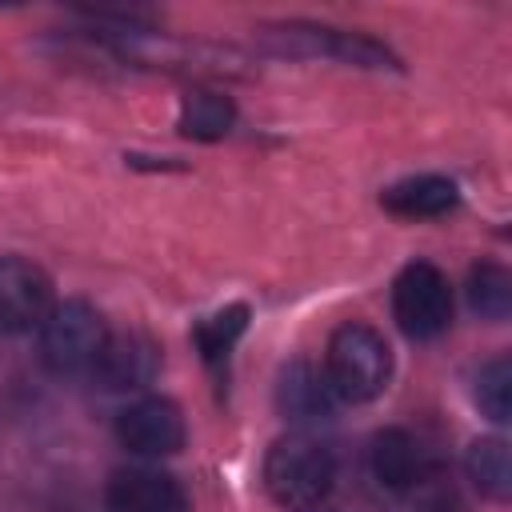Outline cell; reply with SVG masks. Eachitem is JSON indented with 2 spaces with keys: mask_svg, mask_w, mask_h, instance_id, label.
<instances>
[{
  "mask_svg": "<svg viewBox=\"0 0 512 512\" xmlns=\"http://www.w3.org/2000/svg\"><path fill=\"white\" fill-rule=\"evenodd\" d=\"M332 480H336L332 452L304 432L280 436L264 456V488L288 512L320 508V500L332 492Z\"/></svg>",
  "mask_w": 512,
  "mask_h": 512,
  "instance_id": "obj_1",
  "label": "cell"
},
{
  "mask_svg": "<svg viewBox=\"0 0 512 512\" xmlns=\"http://www.w3.org/2000/svg\"><path fill=\"white\" fill-rule=\"evenodd\" d=\"M324 376L340 400H352V404L376 400L392 376V348L368 324H340L328 340Z\"/></svg>",
  "mask_w": 512,
  "mask_h": 512,
  "instance_id": "obj_2",
  "label": "cell"
},
{
  "mask_svg": "<svg viewBox=\"0 0 512 512\" xmlns=\"http://www.w3.org/2000/svg\"><path fill=\"white\" fill-rule=\"evenodd\" d=\"M104 340H108V328H104L100 312L84 300L56 304L40 324V356L60 376L92 372Z\"/></svg>",
  "mask_w": 512,
  "mask_h": 512,
  "instance_id": "obj_3",
  "label": "cell"
},
{
  "mask_svg": "<svg viewBox=\"0 0 512 512\" xmlns=\"http://www.w3.org/2000/svg\"><path fill=\"white\" fill-rule=\"evenodd\" d=\"M392 316L404 328V336H412V340L440 336L448 328V320H452L448 276L428 260L408 264L392 284Z\"/></svg>",
  "mask_w": 512,
  "mask_h": 512,
  "instance_id": "obj_4",
  "label": "cell"
},
{
  "mask_svg": "<svg viewBox=\"0 0 512 512\" xmlns=\"http://www.w3.org/2000/svg\"><path fill=\"white\" fill-rule=\"evenodd\" d=\"M116 436L136 456H172L184 448V416L172 400L148 396L120 412Z\"/></svg>",
  "mask_w": 512,
  "mask_h": 512,
  "instance_id": "obj_5",
  "label": "cell"
},
{
  "mask_svg": "<svg viewBox=\"0 0 512 512\" xmlns=\"http://www.w3.org/2000/svg\"><path fill=\"white\" fill-rule=\"evenodd\" d=\"M48 312H52L48 276L20 256H4L0 260V332H28L32 324H44Z\"/></svg>",
  "mask_w": 512,
  "mask_h": 512,
  "instance_id": "obj_6",
  "label": "cell"
},
{
  "mask_svg": "<svg viewBox=\"0 0 512 512\" xmlns=\"http://www.w3.org/2000/svg\"><path fill=\"white\" fill-rule=\"evenodd\" d=\"M156 372H160V348L144 332L108 336L100 356H96V364H92V376L108 392H136V388L152 384Z\"/></svg>",
  "mask_w": 512,
  "mask_h": 512,
  "instance_id": "obj_7",
  "label": "cell"
},
{
  "mask_svg": "<svg viewBox=\"0 0 512 512\" xmlns=\"http://www.w3.org/2000/svg\"><path fill=\"white\" fill-rule=\"evenodd\" d=\"M336 400L340 396L332 392L328 376L316 364H308V360H292L276 376V408H280L284 420H296V424L332 420Z\"/></svg>",
  "mask_w": 512,
  "mask_h": 512,
  "instance_id": "obj_8",
  "label": "cell"
},
{
  "mask_svg": "<svg viewBox=\"0 0 512 512\" xmlns=\"http://www.w3.org/2000/svg\"><path fill=\"white\" fill-rule=\"evenodd\" d=\"M112 512H188L184 488L160 468H120L108 480Z\"/></svg>",
  "mask_w": 512,
  "mask_h": 512,
  "instance_id": "obj_9",
  "label": "cell"
},
{
  "mask_svg": "<svg viewBox=\"0 0 512 512\" xmlns=\"http://www.w3.org/2000/svg\"><path fill=\"white\" fill-rule=\"evenodd\" d=\"M460 200L456 184L444 180V176H408V180H396L384 188L380 204L396 216H408V220H428V216H444L452 212Z\"/></svg>",
  "mask_w": 512,
  "mask_h": 512,
  "instance_id": "obj_10",
  "label": "cell"
},
{
  "mask_svg": "<svg viewBox=\"0 0 512 512\" xmlns=\"http://www.w3.org/2000/svg\"><path fill=\"white\" fill-rule=\"evenodd\" d=\"M236 120V108L224 92H212V88H192L184 100H180V112H176V128L192 140H220Z\"/></svg>",
  "mask_w": 512,
  "mask_h": 512,
  "instance_id": "obj_11",
  "label": "cell"
},
{
  "mask_svg": "<svg viewBox=\"0 0 512 512\" xmlns=\"http://www.w3.org/2000/svg\"><path fill=\"white\" fill-rule=\"evenodd\" d=\"M424 464H428V460H424L420 444H416L408 432H400V428H388V432H380V436L372 440V472H376V480H380L384 488H392V492H400Z\"/></svg>",
  "mask_w": 512,
  "mask_h": 512,
  "instance_id": "obj_12",
  "label": "cell"
},
{
  "mask_svg": "<svg viewBox=\"0 0 512 512\" xmlns=\"http://www.w3.org/2000/svg\"><path fill=\"white\" fill-rule=\"evenodd\" d=\"M464 468H468V480L496 504H504L512 496V464H508V444L500 436H480L468 444V456H464Z\"/></svg>",
  "mask_w": 512,
  "mask_h": 512,
  "instance_id": "obj_13",
  "label": "cell"
},
{
  "mask_svg": "<svg viewBox=\"0 0 512 512\" xmlns=\"http://www.w3.org/2000/svg\"><path fill=\"white\" fill-rule=\"evenodd\" d=\"M400 496L408 500L412 512H468V500L460 492V484L452 480L448 468H440L436 460H428L404 488Z\"/></svg>",
  "mask_w": 512,
  "mask_h": 512,
  "instance_id": "obj_14",
  "label": "cell"
},
{
  "mask_svg": "<svg viewBox=\"0 0 512 512\" xmlns=\"http://www.w3.org/2000/svg\"><path fill=\"white\" fill-rule=\"evenodd\" d=\"M468 304L484 320L500 324L512 312V276L500 264H476L468 272Z\"/></svg>",
  "mask_w": 512,
  "mask_h": 512,
  "instance_id": "obj_15",
  "label": "cell"
},
{
  "mask_svg": "<svg viewBox=\"0 0 512 512\" xmlns=\"http://www.w3.org/2000/svg\"><path fill=\"white\" fill-rule=\"evenodd\" d=\"M244 328H248V304H228V308H220L216 316L200 320V324L192 328V340H196L200 356H204L208 364H216V360H224V356L232 352V344L240 340Z\"/></svg>",
  "mask_w": 512,
  "mask_h": 512,
  "instance_id": "obj_16",
  "label": "cell"
},
{
  "mask_svg": "<svg viewBox=\"0 0 512 512\" xmlns=\"http://www.w3.org/2000/svg\"><path fill=\"white\" fill-rule=\"evenodd\" d=\"M472 400L488 420H496V424L508 420V412H512V364H508V356H492L488 364H480V372L472 380Z\"/></svg>",
  "mask_w": 512,
  "mask_h": 512,
  "instance_id": "obj_17",
  "label": "cell"
}]
</instances>
